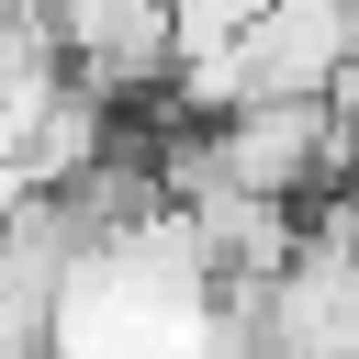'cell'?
Instances as JSON below:
<instances>
[{
    "instance_id": "obj_1",
    "label": "cell",
    "mask_w": 359,
    "mask_h": 359,
    "mask_svg": "<svg viewBox=\"0 0 359 359\" xmlns=\"http://www.w3.org/2000/svg\"><path fill=\"white\" fill-rule=\"evenodd\" d=\"M247 325H258V359H359V258L303 236L292 269L247 303Z\"/></svg>"
}]
</instances>
